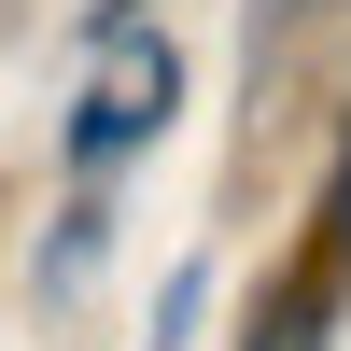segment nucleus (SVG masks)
Returning a JSON list of instances; mask_svg holds the SVG:
<instances>
[{
    "label": "nucleus",
    "mask_w": 351,
    "mask_h": 351,
    "mask_svg": "<svg viewBox=\"0 0 351 351\" xmlns=\"http://www.w3.org/2000/svg\"><path fill=\"white\" fill-rule=\"evenodd\" d=\"M84 253H99V197H71V225H56V253H43V281H84Z\"/></svg>",
    "instance_id": "nucleus-4"
},
{
    "label": "nucleus",
    "mask_w": 351,
    "mask_h": 351,
    "mask_svg": "<svg viewBox=\"0 0 351 351\" xmlns=\"http://www.w3.org/2000/svg\"><path fill=\"white\" fill-rule=\"evenodd\" d=\"M127 14H155V0H84V43H127Z\"/></svg>",
    "instance_id": "nucleus-5"
},
{
    "label": "nucleus",
    "mask_w": 351,
    "mask_h": 351,
    "mask_svg": "<svg viewBox=\"0 0 351 351\" xmlns=\"http://www.w3.org/2000/svg\"><path fill=\"white\" fill-rule=\"evenodd\" d=\"M337 324H351V239H337V225H309V239L253 281L239 351H337Z\"/></svg>",
    "instance_id": "nucleus-2"
},
{
    "label": "nucleus",
    "mask_w": 351,
    "mask_h": 351,
    "mask_svg": "<svg viewBox=\"0 0 351 351\" xmlns=\"http://www.w3.org/2000/svg\"><path fill=\"white\" fill-rule=\"evenodd\" d=\"M324 225H337V239H351V169H337V197H324Z\"/></svg>",
    "instance_id": "nucleus-6"
},
{
    "label": "nucleus",
    "mask_w": 351,
    "mask_h": 351,
    "mask_svg": "<svg viewBox=\"0 0 351 351\" xmlns=\"http://www.w3.org/2000/svg\"><path fill=\"white\" fill-rule=\"evenodd\" d=\"M324 14H337V0H253V71H295Z\"/></svg>",
    "instance_id": "nucleus-3"
},
{
    "label": "nucleus",
    "mask_w": 351,
    "mask_h": 351,
    "mask_svg": "<svg viewBox=\"0 0 351 351\" xmlns=\"http://www.w3.org/2000/svg\"><path fill=\"white\" fill-rule=\"evenodd\" d=\"M169 112H183V56L141 28V43H112V56H99V84H84V99H71V127H56V155L99 183V169H127L141 141H169Z\"/></svg>",
    "instance_id": "nucleus-1"
}]
</instances>
